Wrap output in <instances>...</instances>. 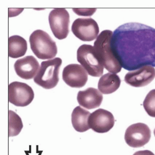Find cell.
<instances>
[{
    "mask_svg": "<svg viewBox=\"0 0 155 155\" xmlns=\"http://www.w3.org/2000/svg\"><path fill=\"white\" fill-rule=\"evenodd\" d=\"M40 65L36 58L32 56H26L18 60L14 64L15 71L18 76L24 80L34 78L38 71Z\"/></svg>",
    "mask_w": 155,
    "mask_h": 155,
    "instance_id": "obj_13",
    "label": "cell"
},
{
    "mask_svg": "<svg viewBox=\"0 0 155 155\" xmlns=\"http://www.w3.org/2000/svg\"><path fill=\"white\" fill-rule=\"evenodd\" d=\"M28 50L27 41L19 35H12L8 38V55L12 58L24 56Z\"/></svg>",
    "mask_w": 155,
    "mask_h": 155,
    "instance_id": "obj_17",
    "label": "cell"
},
{
    "mask_svg": "<svg viewBox=\"0 0 155 155\" xmlns=\"http://www.w3.org/2000/svg\"><path fill=\"white\" fill-rule=\"evenodd\" d=\"M133 155H154V154L150 150H142L135 152Z\"/></svg>",
    "mask_w": 155,
    "mask_h": 155,
    "instance_id": "obj_21",
    "label": "cell"
},
{
    "mask_svg": "<svg viewBox=\"0 0 155 155\" xmlns=\"http://www.w3.org/2000/svg\"><path fill=\"white\" fill-rule=\"evenodd\" d=\"M155 78V69L151 66H145L138 70L127 73L125 82L133 87H144L149 84Z\"/></svg>",
    "mask_w": 155,
    "mask_h": 155,
    "instance_id": "obj_12",
    "label": "cell"
},
{
    "mask_svg": "<svg viewBox=\"0 0 155 155\" xmlns=\"http://www.w3.org/2000/svg\"><path fill=\"white\" fill-rule=\"evenodd\" d=\"M111 48L122 67L128 71L155 67V29L138 22L121 25L113 32Z\"/></svg>",
    "mask_w": 155,
    "mask_h": 155,
    "instance_id": "obj_1",
    "label": "cell"
},
{
    "mask_svg": "<svg viewBox=\"0 0 155 155\" xmlns=\"http://www.w3.org/2000/svg\"><path fill=\"white\" fill-rule=\"evenodd\" d=\"M71 31L80 40L91 42L99 35V28L96 21L92 18H78L73 22Z\"/></svg>",
    "mask_w": 155,
    "mask_h": 155,
    "instance_id": "obj_9",
    "label": "cell"
},
{
    "mask_svg": "<svg viewBox=\"0 0 155 155\" xmlns=\"http://www.w3.org/2000/svg\"><path fill=\"white\" fill-rule=\"evenodd\" d=\"M112 35L113 32L111 31H102L94 43V48L104 67L110 73L117 74L120 72L122 67L112 50Z\"/></svg>",
    "mask_w": 155,
    "mask_h": 155,
    "instance_id": "obj_2",
    "label": "cell"
},
{
    "mask_svg": "<svg viewBox=\"0 0 155 155\" xmlns=\"http://www.w3.org/2000/svg\"><path fill=\"white\" fill-rule=\"evenodd\" d=\"M115 119L113 114L105 109H99L90 114L88 124L92 130L97 133L108 132L113 128Z\"/></svg>",
    "mask_w": 155,
    "mask_h": 155,
    "instance_id": "obj_10",
    "label": "cell"
},
{
    "mask_svg": "<svg viewBox=\"0 0 155 155\" xmlns=\"http://www.w3.org/2000/svg\"><path fill=\"white\" fill-rule=\"evenodd\" d=\"M62 64L60 58L44 61L34 77L35 83L46 89L55 87L59 81V71Z\"/></svg>",
    "mask_w": 155,
    "mask_h": 155,
    "instance_id": "obj_4",
    "label": "cell"
},
{
    "mask_svg": "<svg viewBox=\"0 0 155 155\" xmlns=\"http://www.w3.org/2000/svg\"><path fill=\"white\" fill-rule=\"evenodd\" d=\"M103 100V96L98 89L88 87L84 91H80L77 95L78 104L87 109H93L99 107Z\"/></svg>",
    "mask_w": 155,
    "mask_h": 155,
    "instance_id": "obj_14",
    "label": "cell"
},
{
    "mask_svg": "<svg viewBox=\"0 0 155 155\" xmlns=\"http://www.w3.org/2000/svg\"><path fill=\"white\" fill-rule=\"evenodd\" d=\"M121 80L119 76L115 73H108L102 75L98 82V90L104 94H110L119 88Z\"/></svg>",
    "mask_w": 155,
    "mask_h": 155,
    "instance_id": "obj_15",
    "label": "cell"
},
{
    "mask_svg": "<svg viewBox=\"0 0 155 155\" xmlns=\"http://www.w3.org/2000/svg\"><path fill=\"white\" fill-rule=\"evenodd\" d=\"M149 127L143 123H137L129 126L125 133L126 143L132 148H140L147 144L151 138Z\"/></svg>",
    "mask_w": 155,
    "mask_h": 155,
    "instance_id": "obj_8",
    "label": "cell"
},
{
    "mask_svg": "<svg viewBox=\"0 0 155 155\" xmlns=\"http://www.w3.org/2000/svg\"><path fill=\"white\" fill-rule=\"evenodd\" d=\"M154 137H155V128H154Z\"/></svg>",
    "mask_w": 155,
    "mask_h": 155,
    "instance_id": "obj_22",
    "label": "cell"
},
{
    "mask_svg": "<svg viewBox=\"0 0 155 155\" xmlns=\"http://www.w3.org/2000/svg\"><path fill=\"white\" fill-rule=\"evenodd\" d=\"M77 60L90 76L93 77L102 76L104 67L92 45L88 44L81 45L77 50Z\"/></svg>",
    "mask_w": 155,
    "mask_h": 155,
    "instance_id": "obj_5",
    "label": "cell"
},
{
    "mask_svg": "<svg viewBox=\"0 0 155 155\" xmlns=\"http://www.w3.org/2000/svg\"><path fill=\"white\" fill-rule=\"evenodd\" d=\"M86 70L80 64H70L64 68L62 78L71 87L80 88L86 84L88 76Z\"/></svg>",
    "mask_w": 155,
    "mask_h": 155,
    "instance_id": "obj_11",
    "label": "cell"
},
{
    "mask_svg": "<svg viewBox=\"0 0 155 155\" xmlns=\"http://www.w3.org/2000/svg\"><path fill=\"white\" fill-rule=\"evenodd\" d=\"M48 21L51 32L59 40L66 38L69 33L70 15L64 8H55L51 11Z\"/></svg>",
    "mask_w": 155,
    "mask_h": 155,
    "instance_id": "obj_6",
    "label": "cell"
},
{
    "mask_svg": "<svg viewBox=\"0 0 155 155\" xmlns=\"http://www.w3.org/2000/svg\"><path fill=\"white\" fill-rule=\"evenodd\" d=\"M31 48L39 59H54L57 54V47L51 37L42 30L34 31L29 37Z\"/></svg>",
    "mask_w": 155,
    "mask_h": 155,
    "instance_id": "obj_3",
    "label": "cell"
},
{
    "mask_svg": "<svg viewBox=\"0 0 155 155\" xmlns=\"http://www.w3.org/2000/svg\"><path fill=\"white\" fill-rule=\"evenodd\" d=\"M23 128L22 119L15 112L8 111V135L9 137H15L21 132Z\"/></svg>",
    "mask_w": 155,
    "mask_h": 155,
    "instance_id": "obj_18",
    "label": "cell"
},
{
    "mask_svg": "<svg viewBox=\"0 0 155 155\" xmlns=\"http://www.w3.org/2000/svg\"><path fill=\"white\" fill-rule=\"evenodd\" d=\"M34 98L32 87L26 83L15 81L8 86V100L11 104L18 107L29 105Z\"/></svg>",
    "mask_w": 155,
    "mask_h": 155,
    "instance_id": "obj_7",
    "label": "cell"
},
{
    "mask_svg": "<svg viewBox=\"0 0 155 155\" xmlns=\"http://www.w3.org/2000/svg\"><path fill=\"white\" fill-rule=\"evenodd\" d=\"M143 106L148 115L155 117V89L151 90L148 93L143 101Z\"/></svg>",
    "mask_w": 155,
    "mask_h": 155,
    "instance_id": "obj_19",
    "label": "cell"
},
{
    "mask_svg": "<svg viewBox=\"0 0 155 155\" xmlns=\"http://www.w3.org/2000/svg\"><path fill=\"white\" fill-rule=\"evenodd\" d=\"M74 12L77 15H78L80 16H91L93 15L94 12L96 11V9L93 8V9H73Z\"/></svg>",
    "mask_w": 155,
    "mask_h": 155,
    "instance_id": "obj_20",
    "label": "cell"
},
{
    "mask_svg": "<svg viewBox=\"0 0 155 155\" xmlns=\"http://www.w3.org/2000/svg\"><path fill=\"white\" fill-rule=\"evenodd\" d=\"M88 110L81 106L76 107L71 114V123L74 130L78 132H84L90 128L88 119L90 115Z\"/></svg>",
    "mask_w": 155,
    "mask_h": 155,
    "instance_id": "obj_16",
    "label": "cell"
}]
</instances>
